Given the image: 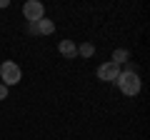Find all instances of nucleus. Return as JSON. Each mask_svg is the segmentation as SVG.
Wrapping results in <instances>:
<instances>
[{
    "label": "nucleus",
    "instance_id": "nucleus-1",
    "mask_svg": "<svg viewBox=\"0 0 150 140\" xmlns=\"http://www.w3.org/2000/svg\"><path fill=\"white\" fill-rule=\"evenodd\" d=\"M115 83H118V88L123 90V95H128V98H135L140 93V88H143L138 73H125V70H120V78Z\"/></svg>",
    "mask_w": 150,
    "mask_h": 140
},
{
    "label": "nucleus",
    "instance_id": "nucleus-2",
    "mask_svg": "<svg viewBox=\"0 0 150 140\" xmlns=\"http://www.w3.org/2000/svg\"><path fill=\"white\" fill-rule=\"evenodd\" d=\"M20 78H23V70H20V65L15 63V60H5V63L0 65V80H3V85H18L20 83Z\"/></svg>",
    "mask_w": 150,
    "mask_h": 140
},
{
    "label": "nucleus",
    "instance_id": "nucleus-3",
    "mask_svg": "<svg viewBox=\"0 0 150 140\" xmlns=\"http://www.w3.org/2000/svg\"><path fill=\"white\" fill-rule=\"evenodd\" d=\"M23 15H25L28 23H38L40 18H45V5L38 3V0H28L23 5Z\"/></svg>",
    "mask_w": 150,
    "mask_h": 140
},
{
    "label": "nucleus",
    "instance_id": "nucleus-4",
    "mask_svg": "<svg viewBox=\"0 0 150 140\" xmlns=\"http://www.w3.org/2000/svg\"><path fill=\"white\" fill-rule=\"evenodd\" d=\"M120 78V65L115 63H103L100 68H98V80L103 83H115Z\"/></svg>",
    "mask_w": 150,
    "mask_h": 140
},
{
    "label": "nucleus",
    "instance_id": "nucleus-5",
    "mask_svg": "<svg viewBox=\"0 0 150 140\" xmlns=\"http://www.w3.org/2000/svg\"><path fill=\"white\" fill-rule=\"evenodd\" d=\"M28 28L35 35H50V33H55V23L48 20V18H40L38 23H28Z\"/></svg>",
    "mask_w": 150,
    "mask_h": 140
},
{
    "label": "nucleus",
    "instance_id": "nucleus-6",
    "mask_svg": "<svg viewBox=\"0 0 150 140\" xmlns=\"http://www.w3.org/2000/svg\"><path fill=\"white\" fill-rule=\"evenodd\" d=\"M58 50H60V55L68 58V60H75V55H78V45H75V40H60Z\"/></svg>",
    "mask_w": 150,
    "mask_h": 140
},
{
    "label": "nucleus",
    "instance_id": "nucleus-7",
    "mask_svg": "<svg viewBox=\"0 0 150 140\" xmlns=\"http://www.w3.org/2000/svg\"><path fill=\"white\" fill-rule=\"evenodd\" d=\"M128 58H130L128 50H125V48H118V50H112V60H110V63L120 65V63H128Z\"/></svg>",
    "mask_w": 150,
    "mask_h": 140
},
{
    "label": "nucleus",
    "instance_id": "nucleus-8",
    "mask_svg": "<svg viewBox=\"0 0 150 140\" xmlns=\"http://www.w3.org/2000/svg\"><path fill=\"white\" fill-rule=\"evenodd\" d=\"M93 53H95L93 43H83L80 48H78V55H80V58H93Z\"/></svg>",
    "mask_w": 150,
    "mask_h": 140
},
{
    "label": "nucleus",
    "instance_id": "nucleus-9",
    "mask_svg": "<svg viewBox=\"0 0 150 140\" xmlns=\"http://www.w3.org/2000/svg\"><path fill=\"white\" fill-rule=\"evenodd\" d=\"M5 98H8V88L0 83V100H5Z\"/></svg>",
    "mask_w": 150,
    "mask_h": 140
},
{
    "label": "nucleus",
    "instance_id": "nucleus-10",
    "mask_svg": "<svg viewBox=\"0 0 150 140\" xmlns=\"http://www.w3.org/2000/svg\"><path fill=\"white\" fill-rule=\"evenodd\" d=\"M10 5V3H8V0H0V8H8Z\"/></svg>",
    "mask_w": 150,
    "mask_h": 140
}]
</instances>
